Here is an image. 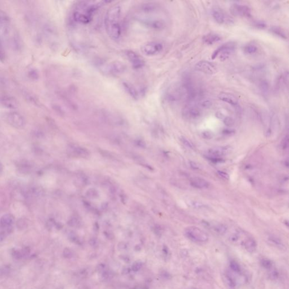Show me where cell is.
<instances>
[{
    "mask_svg": "<svg viewBox=\"0 0 289 289\" xmlns=\"http://www.w3.org/2000/svg\"><path fill=\"white\" fill-rule=\"evenodd\" d=\"M135 144L137 146L140 148H145L146 146V143L143 140H136L135 141Z\"/></svg>",
    "mask_w": 289,
    "mask_h": 289,
    "instance_id": "obj_39",
    "label": "cell"
},
{
    "mask_svg": "<svg viewBox=\"0 0 289 289\" xmlns=\"http://www.w3.org/2000/svg\"><path fill=\"white\" fill-rule=\"evenodd\" d=\"M6 120L9 124L17 129L23 128L25 124V120L19 114L10 112L6 116Z\"/></svg>",
    "mask_w": 289,
    "mask_h": 289,
    "instance_id": "obj_12",
    "label": "cell"
},
{
    "mask_svg": "<svg viewBox=\"0 0 289 289\" xmlns=\"http://www.w3.org/2000/svg\"><path fill=\"white\" fill-rule=\"evenodd\" d=\"M121 7L119 5H112L107 10L105 17V28L106 32L111 39L118 40L121 34L120 24Z\"/></svg>",
    "mask_w": 289,
    "mask_h": 289,
    "instance_id": "obj_3",
    "label": "cell"
},
{
    "mask_svg": "<svg viewBox=\"0 0 289 289\" xmlns=\"http://www.w3.org/2000/svg\"><path fill=\"white\" fill-rule=\"evenodd\" d=\"M70 152L76 156L80 158H87L89 156V151L84 147L79 146H70Z\"/></svg>",
    "mask_w": 289,
    "mask_h": 289,
    "instance_id": "obj_16",
    "label": "cell"
},
{
    "mask_svg": "<svg viewBox=\"0 0 289 289\" xmlns=\"http://www.w3.org/2000/svg\"><path fill=\"white\" fill-rule=\"evenodd\" d=\"M123 86L125 90H126V92L128 93V94L130 95L133 98L137 99L139 98V92L133 85L128 83L124 82L123 84Z\"/></svg>",
    "mask_w": 289,
    "mask_h": 289,
    "instance_id": "obj_21",
    "label": "cell"
},
{
    "mask_svg": "<svg viewBox=\"0 0 289 289\" xmlns=\"http://www.w3.org/2000/svg\"><path fill=\"white\" fill-rule=\"evenodd\" d=\"M230 11L232 15L244 18H250L251 16V10L247 5L235 4L230 7Z\"/></svg>",
    "mask_w": 289,
    "mask_h": 289,
    "instance_id": "obj_11",
    "label": "cell"
},
{
    "mask_svg": "<svg viewBox=\"0 0 289 289\" xmlns=\"http://www.w3.org/2000/svg\"><path fill=\"white\" fill-rule=\"evenodd\" d=\"M4 238H5L4 234H3L2 233H0V242H1L4 240Z\"/></svg>",
    "mask_w": 289,
    "mask_h": 289,
    "instance_id": "obj_49",
    "label": "cell"
},
{
    "mask_svg": "<svg viewBox=\"0 0 289 289\" xmlns=\"http://www.w3.org/2000/svg\"><path fill=\"white\" fill-rule=\"evenodd\" d=\"M217 174L220 177L222 178L223 179L229 180V176L226 172L222 171H217Z\"/></svg>",
    "mask_w": 289,
    "mask_h": 289,
    "instance_id": "obj_37",
    "label": "cell"
},
{
    "mask_svg": "<svg viewBox=\"0 0 289 289\" xmlns=\"http://www.w3.org/2000/svg\"><path fill=\"white\" fill-rule=\"evenodd\" d=\"M106 1H87L78 2L72 11V18L81 25H88L92 20L95 13Z\"/></svg>",
    "mask_w": 289,
    "mask_h": 289,
    "instance_id": "obj_2",
    "label": "cell"
},
{
    "mask_svg": "<svg viewBox=\"0 0 289 289\" xmlns=\"http://www.w3.org/2000/svg\"><path fill=\"white\" fill-rule=\"evenodd\" d=\"M288 142H289V139H288V136L286 135V136L284 137V141L282 142V146L284 149H287L288 147Z\"/></svg>",
    "mask_w": 289,
    "mask_h": 289,
    "instance_id": "obj_42",
    "label": "cell"
},
{
    "mask_svg": "<svg viewBox=\"0 0 289 289\" xmlns=\"http://www.w3.org/2000/svg\"><path fill=\"white\" fill-rule=\"evenodd\" d=\"M230 151L231 147L230 146H221L210 149L209 153L211 156L220 158L221 156L229 154Z\"/></svg>",
    "mask_w": 289,
    "mask_h": 289,
    "instance_id": "obj_15",
    "label": "cell"
},
{
    "mask_svg": "<svg viewBox=\"0 0 289 289\" xmlns=\"http://www.w3.org/2000/svg\"><path fill=\"white\" fill-rule=\"evenodd\" d=\"M118 248L120 250H124L127 248V245L124 242H120L118 244Z\"/></svg>",
    "mask_w": 289,
    "mask_h": 289,
    "instance_id": "obj_45",
    "label": "cell"
},
{
    "mask_svg": "<svg viewBox=\"0 0 289 289\" xmlns=\"http://www.w3.org/2000/svg\"><path fill=\"white\" fill-rule=\"evenodd\" d=\"M130 269L128 268H125L123 270V274H127L130 273Z\"/></svg>",
    "mask_w": 289,
    "mask_h": 289,
    "instance_id": "obj_48",
    "label": "cell"
},
{
    "mask_svg": "<svg viewBox=\"0 0 289 289\" xmlns=\"http://www.w3.org/2000/svg\"><path fill=\"white\" fill-rule=\"evenodd\" d=\"M195 69L207 75H214L217 73V67L211 62L206 60H201L195 65Z\"/></svg>",
    "mask_w": 289,
    "mask_h": 289,
    "instance_id": "obj_10",
    "label": "cell"
},
{
    "mask_svg": "<svg viewBox=\"0 0 289 289\" xmlns=\"http://www.w3.org/2000/svg\"><path fill=\"white\" fill-rule=\"evenodd\" d=\"M181 88L183 96H185L186 100L190 102L199 100L202 96V90L189 76L184 77Z\"/></svg>",
    "mask_w": 289,
    "mask_h": 289,
    "instance_id": "obj_4",
    "label": "cell"
},
{
    "mask_svg": "<svg viewBox=\"0 0 289 289\" xmlns=\"http://www.w3.org/2000/svg\"><path fill=\"white\" fill-rule=\"evenodd\" d=\"M183 115L186 118L189 119H196L202 115V111L198 107L193 105H187L183 111Z\"/></svg>",
    "mask_w": 289,
    "mask_h": 289,
    "instance_id": "obj_13",
    "label": "cell"
},
{
    "mask_svg": "<svg viewBox=\"0 0 289 289\" xmlns=\"http://www.w3.org/2000/svg\"><path fill=\"white\" fill-rule=\"evenodd\" d=\"M190 206L194 207L195 209H204L206 207V205H204L203 203L200 202L198 201H195V200L190 201Z\"/></svg>",
    "mask_w": 289,
    "mask_h": 289,
    "instance_id": "obj_31",
    "label": "cell"
},
{
    "mask_svg": "<svg viewBox=\"0 0 289 289\" xmlns=\"http://www.w3.org/2000/svg\"><path fill=\"white\" fill-rule=\"evenodd\" d=\"M254 25L255 27L259 28V29H264L267 27V24L263 22L261 20H258L255 21L254 23Z\"/></svg>",
    "mask_w": 289,
    "mask_h": 289,
    "instance_id": "obj_35",
    "label": "cell"
},
{
    "mask_svg": "<svg viewBox=\"0 0 289 289\" xmlns=\"http://www.w3.org/2000/svg\"><path fill=\"white\" fill-rule=\"evenodd\" d=\"M127 70V66L120 61H113L102 67L101 70L106 75L116 76L122 74Z\"/></svg>",
    "mask_w": 289,
    "mask_h": 289,
    "instance_id": "obj_7",
    "label": "cell"
},
{
    "mask_svg": "<svg viewBox=\"0 0 289 289\" xmlns=\"http://www.w3.org/2000/svg\"><path fill=\"white\" fill-rule=\"evenodd\" d=\"M101 151H102L101 152V154H102L103 155H104V156H106L107 158H109L110 159H112V158L113 156H112V155L110 154V153L107 152V151H103V150H102Z\"/></svg>",
    "mask_w": 289,
    "mask_h": 289,
    "instance_id": "obj_44",
    "label": "cell"
},
{
    "mask_svg": "<svg viewBox=\"0 0 289 289\" xmlns=\"http://www.w3.org/2000/svg\"><path fill=\"white\" fill-rule=\"evenodd\" d=\"M190 165V167L194 169V170H198L199 169V166L198 165H197L195 162H189Z\"/></svg>",
    "mask_w": 289,
    "mask_h": 289,
    "instance_id": "obj_43",
    "label": "cell"
},
{
    "mask_svg": "<svg viewBox=\"0 0 289 289\" xmlns=\"http://www.w3.org/2000/svg\"><path fill=\"white\" fill-rule=\"evenodd\" d=\"M242 246L244 247V249L246 250L250 253H254L257 248L256 242L251 237H246Z\"/></svg>",
    "mask_w": 289,
    "mask_h": 289,
    "instance_id": "obj_19",
    "label": "cell"
},
{
    "mask_svg": "<svg viewBox=\"0 0 289 289\" xmlns=\"http://www.w3.org/2000/svg\"><path fill=\"white\" fill-rule=\"evenodd\" d=\"M16 225L18 229L20 230L25 229L27 227L28 223L27 220H25V219H20L19 220H18Z\"/></svg>",
    "mask_w": 289,
    "mask_h": 289,
    "instance_id": "obj_30",
    "label": "cell"
},
{
    "mask_svg": "<svg viewBox=\"0 0 289 289\" xmlns=\"http://www.w3.org/2000/svg\"><path fill=\"white\" fill-rule=\"evenodd\" d=\"M67 224L71 227H77L80 224V220L77 217L74 216L69 220Z\"/></svg>",
    "mask_w": 289,
    "mask_h": 289,
    "instance_id": "obj_29",
    "label": "cell"
},
{
    "mask_svg": "<svg viewBox=\"0 0 289 289\" xmlns=\"http://www.w3.org/2000/svg\"><path fill=\"white\" fill-rule=\"evenodd\" d=\"M120 198H121V201L124 203H125L126 202V201H127V197H126V196L124 194H121L120 195Z\"/></svg>",
    "mask_w": 289,
    "mask_h": 289,
    "instance_id": "obj_47",
    "label": "cell"
},
{
    "mask_svg": "<svg viewBox=\"0 0 289 289\" xmlns=\"http://www.w3.org/2000/svg\"><path fill=\"white\" fill-rule=\"evenodd\" d=\"M89 244L92 247H97L98 244V240L95 238H92L89 240Z\"/></svg>",
    "mask_w": 289,
    "mask_h": 289,
    "instance_id": "obj_41",
    "label": "cell"
},
{
    "mask_svg": "<svg viewBox=\"0 0 289 289\" xmlns=\"http://www.w3.org/2000/svg\"><path fill=\"white\" fill-rule=\"evenodd\" d=\"M86 196L90 199H96L99 197V193L95 188H90L86 191Z\"/></svg>",
    "mask_w": 289,
    "mask_h": 289,
    "instance_id": "obj_26",
    "label": "cell"
},
{
    "mask_svg": "<svg viewBox=\"0 0 289 289\" xmlns=\"http://www.w3.org/2000/svg\"><path fill=\"white\" fill-rule=\"evenodd\" d=\"M105 268V266L104 264H100L99 265H98L97 267V269L99 270V271H103L104 269Z\"/></svg>",
    "mask_w": 289,
    "mask_h": 289,
    "instance_id": "obj_46",
    "label": "cell"
},
{
    "mask_svg": "<svg viewBox=\"0 0 289 289\" xmlns=\"http://www.w3.org/2000/svg\"><path fill=\"white\" fill-rule=\"evenodd\" d=\"M258 48L254 44H247L244 47V53L247 54H253L258 51Z\"/></svg>",
    "mask_w": 289,
    "mask_h": 289,
    "instance_id": "obj_24",
    "label": "cell"
},
{
    "mask_svg": "<svg viewBox=\"0 0 289 289\" xmlns=\"http://www.w3.org/2000/svg\"><path fill=\"white\" fill-rule=\"evenodd\" d=\"M125 55L133 69L138 70L142 69L144 66L145 63L144 60L136 52L131 50H127L125 51Z\"/></svg>",
    "mask_w": 289,
    "mask_h": 289,
    "instance_id": "obj_9",
    "label": "cell"
},
{
    "mask_svg": "<svg viewBox=\"0 0 289 289\" xmlns=\"http://www.w3.org/2000/svg\"><path fill=\"white\" fill-rule=\"evenodd\" d=\"M270 31L274 35L279 36L283 39H287V35L286 34L284 30L279 27H276V26L272 27L270 28Z\"/></svg>",
    "mask_w": 289,
    "mask_h": 289,
    "instance_id": "obj_23",
    "label": "cell"
},
{
    "mask_svg": "<svg viewBox=\"0 0 289 289\" xmlns=\"http://www.w3.org/2000/svg\"><path fill=\"white\" fill-rule=\"evenodd\" d=\"M73 253L71 250L66 248L63 252V255L66 258H71L72 256Z\"/></svg>",
    "mask_w": 289,
    "mask_h": 289,
    "instance_id": "obj_38",
    "label": "cell"
},
{
    "mask_svg": "<svg viewBox=\"0 0 289 289\" xmlns=\"http://www.w3.org/2000/svg\"><path fill=\"white\" fill-rule=\"evenodd\" d=\"M190 185L193 188L200 189H207L210 185L209 182L200 177H194L191 179L190 180Z\"/></svg>",
    "mask_w": 289,
    "mask_h": 289,
    "instance_id": "obj_17",
    "label": "cell"
},
{
    "mask_svg": "<svg viewBox=\"0 0 289 289\" xmlns=\"http://www.w3.org/2000/svg\"><path fill=\"white\" fill-rule=\"evenodd\" d=\"M218 98L220 100L233 106L237 105L238 104V98L233 94L228 92L220 93L218 95Z\"/></svg>",
    "mask_w": 289,
    "mask_h": 289,
    "instance_id": "obj_14",
    "label": "cell"
},
{
    "mask_svg": "<svg viewBox=\"0 0 289 289\" xmlns=\"http://www.w3.org/2000/svg\"><path fill=\"white\" fill-rule=\"evenodd\" d=\"M212 15L216 22L220 25L224 24L226 22L228 19L223 11L218 8H215L212 10Z\"/></svg>",
    "mask_w": 289,
    "mask_h": 289,
    "instance_id": "obj_18",
    "label": "cell"
},
{
    "mask_svg": "<svg viewBox=\"0 0 289 289\" xmlns=\"http://www.w3.org/2000/svg\"><path fill=\"white\" fill-rule=\"evenodd\" d=\"M163 49L162 44L157 41H150L142 45L141 50L144 55L152 57L158 55Z\"/></svg>",
    "mask_w": 289,
    "mask_h": 289,
    "instance_id": "obj_8",
    "label": "cell"
},
{
    "mask_svg": "<svg viewBox=\"0 0 289 289\" xmlns=\"http://www.w3.org/2000/svg\"><path fill=\"white\" fill-rule=\"evenodd\" d=\"M1 272H2V271H1V269H0V274H1Z\"/></svg>",
    "mask_w": 289,
    "mask_h": 289,
    "instance_id": "obj_51",
    "label": "cell"
},
{
    "mask_svg": "<svg viewBox=\"0 0 289 289\" xmlns=\"http://www.w3.org/2000/svg\"><path fill=\"white\" fill-rule=\"evenodd\" d=\"M224 122L225 125H226L228 127H232L234 124V120L233 118L229 116H225L223 119L222 120Z\"/></svg>",
    "mask_w": 289,
    "mask_h": 289,
    "instance_id": "obj_34",
    "label": "cell"
},
{
    "mask_svg": "<svg viewBox=\"0 0 289 289\" xmlns=\"http://www.w3.org/2000/svg\"><path fill=\"white\" fill-rule=\"evenodd\" d=\"M19 170L22 171V173H28L31 170L30 165L27 163V162L21 163L19 165Z\"/></svg>",
    "mask_w": 289,
    "mask_h": 289,
    "instance_id": "obj_32",
    "label": "cell"
},
{
    "mask_svg": "<svg viewBox=\"0 0 289 289\" xmlns=\"http://www.w3.org/2000/svg\"><path fill=\"white\" fill-rule=\"evenodd\" d=\"M260 89L262 93L264 95H267L269 92V85L268 82L266 80H261L260 81Z\"/></svg>",
    "mask_w": 289,
    "mask_h": 289,
    "instance_id": "obj_25",
    "label": "cell"
},
{
    "mask_svg": "<svg viewBox=\"0 0 289 289\" xmlns=\"http://www.w3.org/2000/svg\"><path fill=\"white\" fill-rule=\"evenodd\" d=\"M221 37L216 34L209 33L203 36L202 40L207 45H211L218 42L221 40Z\"/></svg>",
    "mask_w": 289,
    "mask_h": 289,
    "instance_id": "obj_20",
    "label": "cell"
},
{
    "mask_svg": "<svg viewBox=\"0 0 289 289\" xmlns=\"http://www.w3.org/2000/svg\"><path fill=\"white\" fill-rule=\"evenodd\" d=\"M269 240L272 244L275 245L276 247H279L281 249H282L284 247V244H283L282 242L279 238L275 236H270L269 237Z\"/></svg>",
    "mask_w": 289,
    "mask_h": 289,
    "instance_id": "obj_27",
    "label": "cell"
},
{
    "mask_svg": "<svg viewBox=\"0 0 289 289\" xmlns=\"http://www.w3.org/2000/svg\"><path fill=\"white\" fill-rule=\"evenodd\" d=\"M14 220V216L12 215H4L0 219V224L3 227H9L13 224Z\"/></svg>",
    "mask_w": 289,
    "mask_h": 289,
    "instance_id": "obj_22",
    "label": "cell"
},
{
    "mask_svg": "<svg viewBox=\"0 0 289 289\" xmlns=\"http://www.w3.org/2000/svg\"><path fill=\"white\" fill-rule=\"evenodd\" d=\"M160 7L154 2H146L138 6L134 12L135 19L144 27L155 30L165 28L166 22L160 17Z\"/></svg>",
    "mask_w": 289,
    "mask_h": 289,
    "instance_id": "obj_1",
    "label": "cell"
},
{
    "mask_svg": "<svg viewBox=\"0 0 289 289\" xmlns=\"http://www.w3.org/2000/svg\"><path fill=\"white\" fill-rule=\"evenodd\" d=\"M3 170V166H2V165L0 163V173Z\"/></svg>",
    "mask_w": 289,
    "mask_h": 289,
    "instance_id": "obj_50",
    "label": "cell"
},
{
    "mask_svg": "<svg viewBox=\"0 0 289 289\" xmlns=\"http://www.w3.org/2000/svg\"><path fill=\"white\" fill-rule=\"evenodd\" d=\"M201 106L203 107V108H205V109H209V107H211L212 105V102L211 101H210L209 100H206L203 101L202 103H201Z\"/></svg>",
    "mask_w": 289,
    "mask_h": 289,
    "instance_id": "obj_36",
    "label": "cell"
},
{
    "mask_svg": "<svg viewBox=\"0 0 289 289\" xmlns=\"http://www.w3.org/2000/svg\"><path fill=\"white\" fill-rule=\"evenodd\" d=\"M185 235L190 240L200 244L206 243L209 240V236L203 230L197 226H189L185 229Z\"/></svg>",
    "mask_w": 289,
    "mask_h": 289,
    "instance_id": "obj_6",
    "label": "cell"
},
{
    "mask_svg": "<svg viewBox=\"0 0 289 289\" xmlns=\"http://www.w3.org/2000/svg\"><path fill=\"white\" fill-rule=\"evenodd\" d=\"M236 44L234 42H228L221 45L218 48L215 50L212 53L211 58L215 60L217 57L219 58L220 61H225L228 60L235 49Z\"/></svg>",
    "mask_w": 289,
    "mask_h": 289,
    "instance_id": "obj_5",
    "label": "cell"
},
{
    "mask_svg": "<svg viewBox=\"0 0 289 289\" xmlns=\"http://www.w3.org/2000/svg\"><path fill=\"white\" fill-rule=\"evenodd\" d=\"M215 231L220 234H224L227 231L226 226L223 224H218L214 227Z\"/></svg>",
    "mask_w": 289,
    "mask_h": 289,
    "instance_id": "obj_28",
    "label": "cell"
},
{
    "mask_svg": "<svg viewBox=\"0 0 289 289\" xmlns=\"http://www.w3.org/2000/svg\"><path fill=\"white\" fill-rule=\"evenodd\" d=\"M142 267V263L139 261H136L132 265V270L135 272H137Z\"/></svg>",
    "mask_w": 289,
    "mask_h": 289,
    "instance_id": "obj_40",
    "label": "cell"
},
{
    "mask_svg": "<svg viewBox=\"0 0 289 289\" xmlns=\"http://www.w3.org/2000/svg\"><path fill=\"white\" fill-rule=\"evenodd\" d=\"M180 140L182 142V143L184 144L185 146H186L187 147L191 149H194V146L193 144L186 138H185L184 137H180Z\"/></svg>",
    "mask_w": 289,
    "mask_h": 289,
    "instance_id": "obj_33",
    "label": "cell"
}]
</instances>
